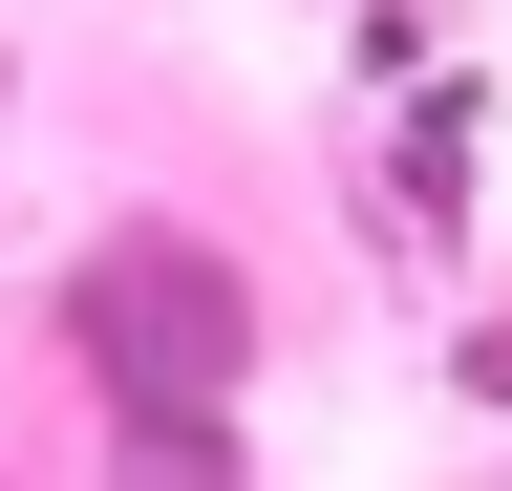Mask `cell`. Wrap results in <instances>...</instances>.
<instances>
[{
    "instance_id": "6da1fadb",
    "label": "cell",
    "mask_w": 512,
    "mask_h": 491,
    "mask_svg": "<svg viewBox=\"0 0 512 491\" xmlns=\"http://www.w3.org/2000/svg\"><path fill=\"white\" fill-rule=\"evenodd\" d=\"M64 321H86V363L128 385V449H150V470H214V385L256 363V299L192 257V235H107Z\"/></svg>"
}]
</instances>
